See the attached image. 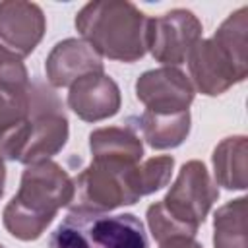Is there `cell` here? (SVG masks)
<instances>
[{
    "label": "cell",
    "instance_id": "1",
    "mask_svg": "<svg viewBox=\"0 0 248 248\" xmlns=\"http://www.w3.org/2000/svg\"><path fill=\"white\" fill-rule=\"evenodd\" d=\"M72 198L74 180L58 163L48 159L27 165L17 194L4 207V227L19 240H37Z\"/></svg>",
    "mask_w": 248,
    "mask_h": 248
},
{
    "label": "cell",
    "instance_id": "2",
    "mask_svg": "<svg viewBox=\"0 0 248 248\" xmlns=\"http://www.w3.org/2000/svg\"><path fill=\"white\" fill-rule=\"evenodd\" d=\"M248 8L232 12L211 39H200L190 54V78L198 91L209 97L225 93L248 74Z\"/></svg>",
    "mask_w": 248,
    "mask_h": 248
},
{
    "label": "cell",
    "instance_id": "3",
    "mask_svg": "<svg viewBox=\"0 0 248 248\" xmlns=\"http://www.w3.org/2000/svg\"><path fill=\"white\" fill-rule=\"evenodd\" d=\"M149 17L126 0H95L76 16V29L99 56L136 62L147 52Z\"/></svg>",
    "mask_w": 248,
    "mask_h": 248
},
{
    "label": "cell",
    "instance_id": "4",
    "mask_svg": "<svg viewBox=\"0 0 248 248\" xmlns=\"http://www.w3.org/2000/svg\"><path fill=\"white\" fill-rule=\"evenodd\" d=\"M219 190L205 165L192 159L182 165L167 196L147 207V225L153 238L161 244L174 236H196Z\"/></svg>",
    "mask_w": 248,
    "mask_h": 248
},
{
    "label": "cell",
    "instance_id": "5",
    "mask_svg": "<svg viewBox=\"0 0 248 248\" xmlns=\"http://www.w3.org/2000/svg\"><path fill=\"white\" fill-rule=\"evenodd\" d=\"M48 248H149V242L132 213L70 211L50 232Z\"/></svg>",
    "mask_w": 248,
    "mask_h": 248
},
{
    "label": "cell",
    "instance_id": "6",
    "mask_svg": "<svg viewBox=\"0 0 248 248\" xmlns=\"http://www.w3.org/2000/svg\"><path fill=\"white\" fill-rule=\"evenodd\" d=\"M143 198L140 182V165L118 161H91L74 178L72 211L107 213L120 205H132Z\"/></svg>",
    "mask_w": 248,
    "mask_h": 248
},
{
    "label": "cell",
    "instance_id": "7",
    "mask_svg": "<svg viewBox=\"0 0 248 248\" xmlns=\"http://www.w3.org/2000/svg\"><path fill=\"white\" fill-rule=\"evenodd\" d=\"M31 112L16 161L33 165L48 161L68 141V116L56 91L41 79L29 81Z\"/></svg>",
    "mask_w": 248,
    "mask_h": 248
},
{
    "label": "cell",
    "instance_id": "8",
    "mask_svg": "<svg viewBox=\"0 0 248 248\" xmlns=\"http://www.w3.org/2000/svg\"><path fill=\"white\" fill-rule=\"evenodd\" d=\"M202 21L190 10H170L159 17H149L147 50L165 66L182 64L192 46L202 39Z\"/></svg>",
    "mask_w": 248,
    "mask_h": 248
},
{
    "label": "cell",
    "instance_id": "9",
    "mask_svg": "<svg viewBox=\"0 0 248 248\" xmlns=\"http://www.w3.org/2000/svg\"><path fill=\"white\" fill-rule=\"evenodd\" d=\"M136 97L145 105L147 112H182L194 101V85L178 68L163 66L147 70L138 78Z\"/></svg>",
    "mask_w": 248,
    "mask_h": 248
},
{
    "label": "cell",
    "instance_id": "10",
    "mask_svg": "<svg viewBox=\"0 0 248 248\" xmlns=\"http://www.w3.org/2000/svg\"><path fill=\"white\" fill-rule=\"evenodd\" d=\"M46 29L41 6L23 0L0 2V46L23 58L35 50Z\"/></svg>",
    "mask_w": 248,
    "mask_h": 248
},
{
    "label": "cell",
    "instance_id": "11",
    "mask_svg": "<svg viewBox=\"0 0 248 248\" xmlns=\"http://www.w3.org/2000/svg\"><path fill=\"white\" fill-rule=\"evenodd\" d=\"M29 81H0V157L16 161L31 112Z\"/></svg>",
    "mask_w": 248,
    "mask_h": 248
},
{
    "label": "cell",
    "instance_id": "12",
    "mask_svg": "<svg viewBox=\"0 0 248 248\" xmlns=\"http://www.w3.org/2000/svg\"><path fill=\"white\" fill-rule=\"evenodd\" d=\"M68 107L85 122L110 118L120 108V89L105 72L87 74L70 85Z\"/></svg>",
    "mask_w": 248,
    "mask_h": 248
},
{
    "label": "cell",
    "instance_id": "13",
    "mask_svg": "<svg viewBox=\"0 0 248 248\" xmlns=\"http://www.w3.org/2000/svg\"><path fill=\"white\" fill-rule=\"evenodd\" d=\"M45 72L52 87H68L87 74L103 72V58L85 41L64 39L46 56Z\"/></svg>",
    "mask_w": 248,
    "mask_h": 248
},
{
    "label": "cell",
    "instance_id": "14",
    "mask_svg": "<svg viewBox=\"0 0 248 248\" xmlns=\"http://www.w3.org/2000/svg\"><path fill=\"white\" fill-rule=\"evenodd\" d=\"M89 149L95 161H118L140 165L143 157L141 140L134 130L124 126L99 128L89 134Z\"/></svg>",
    "mask_w": 248,
    "mask_h": 248
},
{
    "label": "cell",
    "instance_id": "15",
    "mask_svg": "<svg viewBox=\"0 0 248 248\" xmlns=\"http://www.w3.org/2000/svg\"><path fill=\"white\" fill-rule=\"evenodd\" d=\"M246 155H248L246 136L225 138L213 149V157H211L215 184L225 186L227 190H244L246 188Z\"/></svg>",
    "mask_w": 248,
    "mask_h": 248
},
{
    "label": "cell",
    "instance_id": "16",
    "mask_svg": "<svg viewBox=\"0 0 248 248\" xmlns=\"http://www.w3.org/2000/svg\"><path fill=\"white\" fill-rule=\"evenodd\" d=\"M140 128L143 134V140L153 149H172L178 147L190 134V112H170V114H159V112H143L140 116Z\"/></svg>",
    "mask_w": 248,
    "mask_h": 248
},
{
    "label": "cell",
    "instance_id": "17",
    "mask_svg": "<svg viewBox=\"0 0 248 248\" xmlns=\"http://www.w3.org/2000/svg\"><path fill=\"white\" fill-rule=\"evenodd\" d=\"M246 198L227 202L213 217L215 248H248L246 242Z\"/></svg>",
    "mask_w": 248,
    "mask_h": 248
},
{
    "label": "cell",
    "instance_id": "18",
    "mask_svg": "<svg viewBox=\"0 0 248 248\" xmlns=\"http://www.w3.org/2000/svg\"><path fill=\"white\" fill-rule=\"evenodd\" d=\"M172 167H174V159L170 155L151 157L145 163H141L140 165V182H141L143 196L153 194V192L161 190L163 186H167L170 180V174H172Z\"/></svg>",
    "mask_w": 248,
    "mask_h": 248
},
{
    "label": "cell",
    "instance_id": "19",
    "mask_svg": "<svg viewBox=\"0 0 248 248\" xmlns=\"http://www.w3.org/2000/svg\"><path fill=\"white\" fill-rule=\"evenodd\" d=\"M4 79L25 81V79H29V74L19 56H16L14 52L0 46V81H4Z\"/></svg>",
    "mask_w": 248,
    "mask_h": 248
},
{
    "label": "cell",
    "instance_id": "20",
    "mask_svg": "<svg viewBox=\"0 0 248 248\" xmlns=\"http://www.w3.org/2000/svg\"><path fill=\"white\" fill-rule=\"evenodd\" d=\"M159 248H202V244L196 242L194 236H174L161 242Z\"/></svg>",
    "mask_w": 248,
    "mask_h": 248
},
{
    "label": "cell",
    "instance_id": "21",
    "mask_svg": "<svg viewBox=\"0 0 248 248\" xmlns=\"http://www.w3.org/2000/svg\"><path fill=\"white\" fill-rule=\"evenodd\" d=\"M4 184H6V167H4V159L0 157V198L4 194Z\"/></svg>",
    "mask_w": 248,
    "mask_h": 248
},
{
    "label": "cell",
    "instance_id": "22",
    "mask_svg": "<svg viewBox=\"0 0 248 248\" xmlns=\"http://www.w3.org/2000/svg\"><path fill=\"white\" fill-rule=\"evenodd\" d=\"M0 248H4V246H2V244H0Z\"/></svg>",
    "mask_w": 248,
    "mask_h": 248
}]
</instances>
